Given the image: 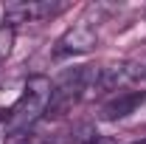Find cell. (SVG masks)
<instances>
[{
  "mask_svg": "<svg viewBox=\"0 0 146 144\" xmlns=\"http://www.w3.org/2000/svg\"><path fill=\"white\" fill-rule=\"evenodd\" d=\"M11 42H14V31H11L9 26H3V28H0V59L11 51Z\"/></svg>",
  "mask_w": 146,
  "mask_h": 144,
  "instance_id": "cell-5",
  "label": "cell"
},
{
  "mask_svg": "<svg viewBox=\"0 0 146 144\" xmlns=\"http://www.w3.org/2000/svg\"><path fill=\"white\" fill-rule=\"evenodd\" d=\"M36 144H51V141H36Z\"/></svg>",
  "mask_w": 146,
  "mask_h": 144,
  "instance_id": "cell-8",
  "label": "cell"
},
{
  "mask_svg": "<svg viewBox=\"0 0 146 144\" xmlns=\"http://www.w3.org/2000/svg\"><path fill=\"white\" fill-rule=\"evenodd\" d=\"M87 144H112V141H110V139H104V136H98V133H96V136H93V139H90V141H87Z\"/></svg>",
  "mask_w": 146,
  "mask_h": 144,
  "instance_id": "cell-6",
  "label": "cell"
},
{
  "mask_svg": "<svg viewBox=\"0 0 146 144\" xmlns=\"http://www.w3.org/2000/svg\"><path fill=\"white\" fill-rule=\"evenodd\" d=\"M132 144H146V139H141V141H132Z\"/></svg>",
  "mask_w": 146,
  "mask_h": 144,
  "instance_id": "cell-7",
  "label": "cell"
},
{
  "mask_svg": "<svg viewBox=\"0 0 146 144\" xmlns=\"http://www.w3.org/2000/svg\"><path fill=\"white\" fill-rule=\"evenodd\" d=\"M65 11L62 3H48V0H34V3H17L6 9V17L11 23H25V20H45Z\"/></svg>",
  "mask_w": 146,
  "mask_h": 144,
  "instance_id": "cell-3",
  "label": "cell"
},
{
  "mask_svg": "<svg viewBox=\"0 0 146 144\" xmlns=\"http://www.w3.org/2000/svg\"><path fill=\"white\" fill-rule=\"evenodd\" d=\"M51 93H54V82H51L48 76H31V79L25 82L23 93H20V99L11 105V110L6 113V133H9V136L28 133V130L48 113Z\"/></svg>",
  "mask_w": 146,
  "mask_h": 144,
  "instance_id": "cell-1",
  "label": "cell"
},
{
  "mask_svg": "<svg viewBox=\"0 0 146 144\" xmlns=\"http://www.w3.org/2000/svg\"><path fill=\"white\" fill-rule=\"evenodd\" d=\"M98 42V28L90 20H79L73 28H68L59 37L54 48V57H76V54H87L93 51V45Z\"/></svg>",
  "mask_w": 146,
  "mask_h": 144,
  "instance_id": "cell-2",
  "label": "cell"
},
{
  "mask_svg": "<svg viewBox=\"0 0 146 144\" xmlns=\"http://www.w3.org/2000/svg\"><path fill=\"white\" fill-rule=\"evenodd\" d=\"M143 102H146V93H143V90H124V93H118L115 99H110L107 105H104L101 119H107V122L124 119V116H129V113H135Z\"/></svg>",
  "mask_w": 146,
  "mask_h": 144,
  "instance_id": "cell-4",
  "label": "cell"
}]
</instances>
